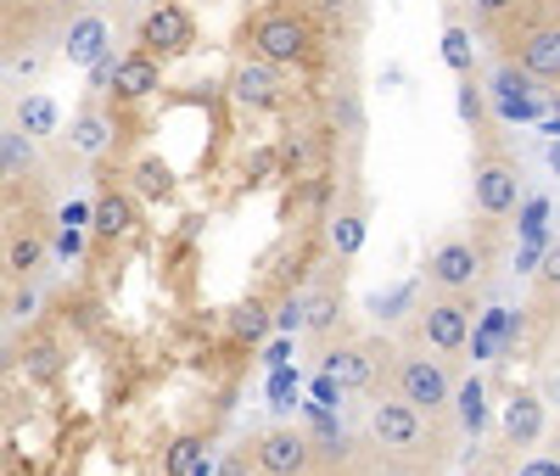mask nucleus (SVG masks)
Returning <instances> with one entry per match:
<instances>
[{
  "label": "nucleus",
  "instance_id": "ddd939ff",
  "mask_svg": "<svg viewBox=\"0 0 560 476\" xmlns=\"http://www.w3.org/2000/svg\"><path fill=\"white\" fill-rule=\"evenodd\" d=\"M504 438H510V449H533L544 438V398L538 393H510V404H504Z\"/></svg>",
  "mask_w": 560,
  "mask_h": 476
},
{
  "label": "nucleus",
  "instance_id": "473e14b6",
  "mask_svg": "<svg viewBox=\"0 0 560 476\" xmlns=\"http://www.w3.org/2000/svg\"><path fill=\"white\" fill-rule=\"evenodd\" d=\"M522 476H560V460H533Z\"/></svg>",
  "mask_w": 560,
  "mask_h": 476
},
{
  "label": "nucleus",
  "instance_id": "4be33fe9",
  "mask_svg": "<svg viewBox=\"0 0 560 476\" xmlns=\"http://www.w3.org/2000/svg\"><path fill=\"white\" fill-rule=\"evenodd\" d=\"M45 264V242H39V235H12V242H7V269L12 275H34Z\"/></svg>",
  "mask_w": 560,
  "mask_h": 476
},
{
  "label": "nucleus",
  "instance_id": "423d86ee",
  "mask_svg": "<svg viewBox=\"0 0 560 476\" xmlns=\"http://www.w3.org/2000/svg\"><path fill=\"white\" fill-rule=\"evenodd\" d=\"M471 197H477V213H482V219L516 213V202H522V174H516V163L499 158V152H488V158L477 163V174H471Z\"/></svg>",
  "mask_w": 560,
  "mask_h": 476
},
{
  "label": "nucleus",
  "instance_id": "b1692460",
  "mask_svg": "<svg viewBox=\"0 0 560 476\" xmlns=\"http://www.w3.org/2000/svg\"><path fill=\"white\" fill-rule=\"evenodd\" d=\"M337 314H342V298H337V292L308 298V330H314V337H325V330L337 325Z\"/></svg>",
  "mask_w": 560,
  "mask_h": 476
},
{
  "label": "nucleus",
  "instance_id": "6ab92c4d",
  "mask_svg": "<svg viewBox=\"0 0 560 476\" xmlns=\"http://www.w3.org/2000/svg\"><path fill=\"white\" fill-rule=\"evenodd\" d=\"M62 348L57 343H28L23 348V381H34V387H51V381L62 375Z\"/></svg>",
  "mask_w": 560,
  "mask_h": 476
},
{
  "label": "nucleus",
  "instance_id": "5701e85b",
  "mask_svg": "<svg viewBox=\"0 0 560 476\" xmlns=\"http://www.w3.org/2000/svg\"><path fill=\"white\" fill-rule=\"evenodd\" d=\"M443 62L454 73H471V28H459V23L443 28Z\"/></svg>",
  "mask_w": 560,
  "mask_h": 476
},
{
  "label": "nucleus",
  "instance_id": "4468645a",
  "mask_svg": "<svg viewBox=\"0 0 560 476\" xmlns=\"http://www.w3.org/2000/svg\"><path fill=\"white\" fill-rule=\"evenodd\" d=\"M107 23L96 18V12H90V18H73L68 23V62L73 68H102L107 62Z\"/></svg>",
  "mask_w": 560,
  "mask_h": 476
},
{
  "label": "nucleus",
  "instance_id": "0eeeda50",
  "mask_svg": "<svg viewBox=\"0 0 560 476\" xmlns=\"http://www.w3.org/2000/svg\"><path fill=\"white\" fill-rule=\"evenodd\" d=\"M287 68H275L264 57H242L236 73H230V102L247 107V113H275L280 102H287V79H280Z\"/></svg>",
  "mask_w": 560,
  "mask_h": 476
},
{
  "label": "nucleus",
  "instance_id": "2eb2a0df",
  "mask_svg": "<svg viewBox=\"0 0 560 476\" xmlns=\"http://www.w3.org/2000/svg\"><path fill=\"white\" fill-rule=\"evenodd\" d=\"M90 230H96L102 242H124V235L135 230V202L124 197V190H102L96 208H90Z\"/></svg>",
  "mask_w": 560,
  "mask_h": 476
},
{
  "label": "nucleus",
  "instance_id": "f704fd0d",
  "mask_svg": "<svg viewBox=\"0 0 560 476\" xmlns=\"http://www.w3.org/2000/svg\"><path fill=\"white\" fill-rule=\"evenodd\" d=\"M319 7H342V0H319Z\"/></svg>",
  "mask_w": 560,
  "mask_h": 476
},
{
  "label": "nucleus",
  "instance_id": "7ed1b4c3",
  "mask_svg": "<svg viewBox=\"0 0 560 476\" xmlns=\"http://www.w3.org/2000/svg\"><path fill=\"white\" fill-rule=\"evenodd\" d=\"M471 303H465V292H438L415 309V337L438 348V353H459L465 343H471Z\"/></svg>",
  "mask_w": 560,
  "mask_h": 476
},
{
  "label": "nucleus",
  "instance_id": "72a5a7b5",
  "mask_svg": "<svg viewBox=\"0 0 560 476\" xmlns=\"http://www.w3.org/2000/svg\"><path fill=\"white\" fill-rule=\"evenodd\" d=\"M224 476H242V454H230V460H224Z\"/></svg>",
  "mask_w": 560,
  "mask_h": 476
},
{
  "label": "nucleus",
  "instance_id": "9d476101",
  "mask_svg": "<svg viewBox=\"0 0 560 476\" xmlns=\"http://www.w3.org/2000/svg\"><path fill=\"white\" fill-rule=\"evenodd\" d=\"M544 79H533L522 62H504L499 73H493V84H488V95H493V107H499V118H538L544 113V90H538Z\"/></svg>",
  "mask_w": 560,
  "mask_h": 476
},
{
  "label": "nucleus",
  "instance_id": "f03ea898",
  "mask_svg": "<svg viewBox=\"0 0 560 476\" xmlns=\"http://www.w3.org/2000/svg\"><path fill=\"white\" fill-rule=\"evenodd\" d=\"M308 23L298 18V12H264V18H253V28H247V57H264V62H275V68H298V62H308Z\"/></svg>",
  "mask_w": 560,
  "mask_h": 476
},
{
  "label": "nucleus",
  "instance_id": "2f4dec72",
  "mask_svg": "<svg viewBox=\"0 0 560 476\" xmlns=\"http://www.w3.org/2000/svg\"><path fill=\"white\" fill-rule=\"evenodd\" d=\"M57 253H62V258H73V253H79V230H68V224H62V235H57Z\"/></svg>",
  "mask_w": 560,
  "mask_h": 476
},
{
  "label": "nucleus",
  "instance_id": "aec40b11",
  "mask_svg": "<svg viewBox=\"0 0 560 476\" xmlns=\"http://www.w3.org/2000/svg\"><path fill=\"white\" fill-rule=\"evenodd\" d=\"M0 158H7V179H23L34 169V135L7 124V135H0Z\"/></svg>",
  "mask_w": 560,
  "mask_h": 476
},
{
  "label": "nucleus",
  "instance_id": "6e6552de",
  "mask_svg": "<svg viewBox=\"0 0 560 476\" xmlns=\"http://www.w3.org/2000/svg\"><path fill=\"white\" fill-rule=\"evenodd\" d=\"M140 45L163 62V57H185L197 45V23L185 7H174V0H158V7L140 18Z\"/></svg>",
  "mask_w": 560,
  "mask_h": 476
},
{
  "label": "nucleus",
  "instance_id": "39448f33",
  "mask_svg": "<svg viewBox=\"0 0 560 476\" xmlns=\"http://www.w3.org/2000/svg\"><path fill=\"white\" fill-rule=\"evenodd\" d=\"M482 275H488V247L471 242V235H448L427 253V280L438 292H471Z\"/></svg>",
  "mask_w": 560,
  "mask_h": 476
},
{
  "label": "nucleus",
  "instance_id": "20e7f679",
  "mask_svg": "<svg viewBox=\"0 0 560 476\" xmlns=\"http://www.w3.org/2000/svg\"><path fill=\"white\" fill-rule=\"evenodd\" d=\"M427 420H432V415H420L409 398L393 393V398L370 404V438H376V449L409 460V454H420V443H427Z\"/></svg>",
  "mask_w": 560,
  "mask_h": 476
},
{
  "label": "nucleus",
  "instance_id": "a211bd4d",
  "mask_svg": "<svg viewBox=\"0 0 560 476\" xmlns=\"http://www.w3.org/2000/svg\"><path fill=\"white\" fill-rule=\"evenodd\" d=\"M12 124H18V129H28L34 140H45V135H57L62 113H57V102H51V95L23 90V95H18V107H12Z\"/></svg>",
  "mask_w": 560,
  "mask_h": 476
},
{
  "label": "nucleus",
  "instance_id": "f3484780",
  "mask_svg": "<svg viewBox=\"0 0 560 476\" xmlns=\"http://www.w3.org/2000/svg\"><path fill=\"white\" fill-rule=\"evenodd\" d=\"M68 147H73L79 158H102V152L113 147V118H107L102 107H84V113L68 124Z\"/></svg>",
  "mask_w": 560,
  "mask_h": 476
},
{
  "label": "nucleus",
  "instance_id": "dca6fc26",
  "mask_svg": "<svg viewBox=\"0 0 560 476\" xmlns=\"http://www.w3.org/2000/svg\"><path fill=\"white\" fill-rule=\"evenodd\" d=\"M325 375L337 387H370L376 381V348H331L325 353Z\"/></svg>",
  "mask_w": 560,
  "mask_h": 476
},
{
  "label": "nucleus",
  "instance_id": "393cba45",
  "mask_svg": "<svg viewBox=\"0 0 560 476\" xmlns=\"http://www.w3.org/2000/svg\"><path fill=\"white\" fill-rule=\"evenodd\" d=\"M135 185L147 190V197H168V190H174V179H168V169H163L158 158H147V163L135 169Z\"/></svg>",
  "mask_w": 560,
  "mask_h": 476
},
{
  "label": "nucleus",
  "instance_id": "a878e982",
  "mask_svg": "<svg viewBox=\"0 0 560 476\" xmlns=\"http://www.w3.org/2000/svg\"><path fill=\"white\" fill-rule=\"evenodd\" d=\"M269 325H275V314H269L258 298H247V303L236 309V330H242V337H264Z\"/></svg>",
  "mask_w": 560,
  "mask_h": 476
},
{
  "label": "nucleus",
  "instance_id": "412c9836",
  "mask_svg": "<svg viewBox=\"0 0 560 476\" xmlns=\"http://www.w3.org/2000/svg\"><path fill=\"white\" fill-rule=\"evenodd\" d=\"M331 247H337V258H353V253L364 247V213H359V208L331 213Z\"/></svg>",
  "mask_w": 560,
  "mask_h": 476
},
{
  "label": "nucleus",
  "instance_id": "bb28decb",
  "mask_svg": "<svg viewBox=\"0 0 560 476\" xmlns=\"http://www.w3.org/2000/svg\"><path fill=\"white\" fill-rule=\"evenodd\" d=\"M275 330H308V298H287L275 309Z\"/></svg>",
  "mask_w": 560,
  "mask_h": 476
},
{
  "label": "nucleus",
  "instance_id": "9b49d317",
  "mask_svg": "<svg viewBox=\"0 0 560 476\" xmlns=\"http://www.w3.org/2000/svg\"><path fill=\"white\" fill-rule=\"evenodd\" d=\"M113 90L124 95V102H140V95H152L163 90V62L152 51H129L113 62Z\"/></svg>",
  "mask_w": 560,
  "mask_h": 476
},
{
  "label": "nucleus",
  "instance_id": "cd10ccee",
  "mask_svg": "<svg viewBox=\"0 0 560 476\" xmlns=\"http://www.w3.org/2000/svg\"><path fill=\"white\" fill-rule=\"evenodd\" d=\"M538 286H544V292H560V242L544 253V264H538Z\"/></svg>",
  "mask_w": 560,
  "mask_h": 476
},
{
  "label": "nucleus",
  "instance_id": "c85d7f7f",
  "mask_svg": "<svg viewBox=\"0 0 560 476\" xmlns=\"http://www.w3.org/2000/svg\"><path fill=\"white\" fill-rule=\"evenodd\" d=\"M459 113H465V118H471V124L482 118V90H477L471 79H465V84H459Z\"/></svg>",
  "mask_w": 560,
  "mask_h": 476
},
{
  "label": "nucleus",
  "instance_id": "c756f323",
  "mask_svg": "<svg viewBox=\"0 0 560 476\" xmlns=\"http://www.w3.org/2000/svg\"><path fill=\"white\" fill-rule=\"evenodd\" d=\"M191 454H197V443H191V438H179L174 454H168V476H185V471H191Z\"/></svg>",
  "mask_w": 560,
  "mask_h": 476
},
{
  "label": "nucleus",
  "instance_id": "1a4fd4ad",
  "mask_svg": "<svg viewBox=\"0 0 560 476\" xmlns=\"http://www.w3.org/2000/svg\"><path fill=\"white\" fill-rule=\"evenodd\" d=\"M253 460L264 476H308L314 471V443L303 432H292V426H275V432H264L253 443Z\"/></svg>",
  "mask_w": 560,
  "mask_h": 476
},
{
  "label": "nucleus",
  "instance_id": "c9c22d12",
  "mask_svg": "<svg viewBox=\"0 0 560 476\" xmlns=\"http://www.w3.org/2000/svg\"><path fill=\"white\" fill-rule=\"evenodd\" d=\"M124 7H140V0H124Z\"/></svg>",
  "mask_w": 560,
  "mask_h": 476
},
{
  "label": "nucleus",
  "instance_id": "f8f14e48",
  "mask_svg": "<svg viewBox=\"0 0 560 476\" xmlns=\"http://www.w3.org/2000/svg\"><path fill=\"white\" fill-rule=\"evenodd\" d=\"M516 62H522L533 79L560 84V28H555V23H549V28H533V34L516 45Z\"/></svg>",
  "mask_w": 560,
  "mask_h": 476
},
{
  "label": "nucleus",
  "instance_id": "f257e3e1",
  "mask_svg": "<svg viewBox=\"0 0 560 476\" xmlns=\"http://www.w3.org/2000/svg\"><path fill=\"white\" fill-rule=\"evenodd\" d=\"M393 393L398 398H409L420 415H448V404H454V375H448V364L443 359H427V353H398V364H393Z\"/></svg>",
  "mask_w": 560,
  "mask_h": 476
},
{
  "label": "nucleus",
  "instance_id": "7c9ffc66",
  "mask_svg": "<svg viewBox=\"0 0 560 476\" xmlns=\"http://www.w3.org/2000/svg\"><path fill=\"white\" fill-rule=\"evenodd\" d=\"M471 7H477V18H499V12L516 7V0H471Z\"/></svg>",
  "mask_w": 560,
  "mask_h": 476
}]
</instances>
